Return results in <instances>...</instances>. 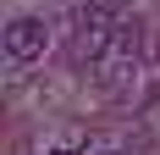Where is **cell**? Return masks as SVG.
<instances>
[{
    "instance_id": "1",
    "label": "cell",
    "mask_w": 160,
    "mask_h": 155,
    "mask_svg": "<svg viewBox=\"0 0 160 155\" xmlns=\"http://www.w3.org/2000/svg\"><path fill=\"white\" fill-rule=\"evenodd\" d=\"M116 6H83L72 22V61L78 67H105V56H111V39H116Z\"/></svg>"
},
{
    "instance_id": "2",
    "label": "cell",
    "mask_w": 160,
    "mask_h": 155,
    "mask_svg": "<svg viewBox=\"0 0 160 155\" xmlns=\"http://www.w3.org/2000/svg\"><path fill=\"white\" fill-rule=\"evenodd\" d=\"M44 45H50V22L44 17H11V22H6V56H11L17 67L39 61Z\"/></svg>"
},
{
    "instance_id": "3",
    "label": "cell",
    "mask_w": 160,
    "mask_h": 155,
    "mask_svg": "<svg viewBox=\"0 0 160 155\" xmlns=\"http://www.w3.org/2000/svg\"><path fill=\"white\" fill-rule=\"evenodd\" d=\"M50 155H78V150H50Z\"/></svg>"
},
{
    "instance_id": "4",
    "label": "cell",
    "mask_w": 160,
    "mask_h": 155,
    "mask_svg": "<svg viewBox=\"0 0 160 155\" xmlns=\"http://www.w3.org/2000/svg\"><path fill=\"white\" fill-rule=\"evenodd\" d=\"M99 155H122V150H99Z\"/></svg>"
}]
</instances>
